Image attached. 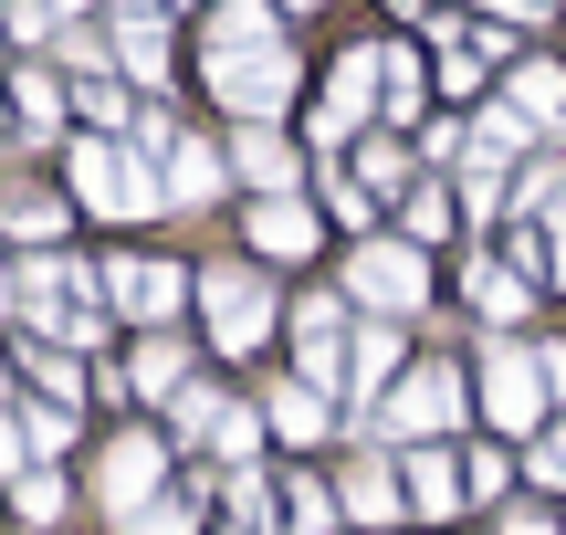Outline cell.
I'll use <instances>...</instances> for the list:
<instances>
[{
  "mask_svg": "<svg viewBox=\"0 0 566 535\" xmlns=\"http://www.w3.org/2000/svg\"><path fill=\"white\" fill-rule=\"evenodd\" d=\"M11 231H21V242H42V231H53V200H32V189H21V200H11Z\"/></svg>",
  "mask_w": 566,
  "mask_h": 535,
  "instance_id": "obj_29",
  "label": "cell"
},
{
  "mask_svg": "<svg viewBox=\"0 0 566 535\" xmlns=\"http://www.w3.org/2000/svg\"><path fill=\"white\" fill-rule=\"evenodd\" d=\"M210 42H273V11H263V0H221Z\"/></svg>",
  "mask_w": 566,
  "mask_h": 535,
  "instance_id": "obj_21",
  "label": "cell"
},
{
  "mask_svg": "<svg viewBox=\"0 0 566 535\" xmlns=\"http://www.w3.org/2000/svg\"><path fill=\"white\" fill-rule=\"evenodd\" d=\"M263 420H273L283 441H315V431H325V389H315V378H294V389H273Z\"/></svg>",
  "mask_w": 566,
  "mask_h": 535,
  "instance_id": "obj_16",
  "label": "cell"
},
{
  "mask_svg": "<svg viewBox=\"0 0 566 535\" xmlns=\"http://www.w3.org/2000/svg\"><path fill=\"white\" fill-rule=\"evenodd\" d=\"M137 535H189V494H158V504L137 515Z\"/></svg>",
  "mask_w": 566,
  "mask_h": 535,
  "instance_id": "obj_25",
  "label": "cell"
},
{
  "mask_svg": "<svg viewBox=\"0 0 566 535\" xmlns=\"http://www.w3.org/2000/svg\"><path fill=\"white\" fill-rule=\"evenodd\" d=\"M483 420L493 431H535V420H546V357H525L514 336L483 347Z\"/></svg>",
  "mask_w": 566,
  "mask_h": 535,
  "instance_id": "obj_2",
  "label": "cell"
},
{
  "mask_svg": "<svg viewBox=\"0 0 566 535\" xmlns=\"http://www.w3.org/2000/svg\"><path fill=\"white\" fill-rule=\"evenodd\" d=\"M11 462H21V431H11V410H0V473H11Z\"/></svg>",
  "mask_w": 566,
  "mask_h": 535,
  "instance_id": "obj_32",
  "label": "cell"
},
{
  "mask_svg": "<svg viewBox=\"0 0 566 535\" xmlns=\"http://www.w3.org/2000/svg\"><path fill=\"white\" fill-rule=\"evenodd\" d=\"M126 378H137V389H189V378H179V347H168L158 326L137 336V357H126Z\"/></svg>",
  "mask_w": 566,
  "mask_h": 535,
  "instance_id": "obj_19",
  "label": "cell"
},
{
  "mask_svg": "<svg viewBox=\"0 0 566 535\" xmlns=\"http://www.w3.org/2000/svg\"><path fill=\"white\" fill-rule=\"evenodd\" d=\"M53 11H84V0H53Z\"/></svg>",
  "mask_w": 566,
  "mask_h": 535,
  "instance_id": "obj_36",
  "label": "cell"
},
{
  "mask_svg": "<svg viewBox=\"0 0 566 535\" xmlns=\"http://www.w3.org/2000/svg\"><path fill=\"white\" fill-rule=\"evenodd\" d=\"M514 105H525V116H556V105H566L556 63H525V74H514Z\"/></svg>",
  "mask_w": 566,
  "mask_h": 535,
  "instance_id": "obj_24",
  "label": "cell"
},
{
  "mask_svg": "<svg viewBox=\"0 0 566 535\" xmlns=\"http://www.w3.org/2000/svg\"><path fill=\"white\" fill-rule=\"evenodd\" d=\"M378 74H388V53H346V63H336V84H325V116H315V147H336L346 126L378 105Z\"/></svg>",
  "mask_w": 566,
  "mask_h": 535,
  "instance_id": "obj_8",
  "label": "cell"
},
{
  "mask_svg": "<svg viewBox=\"0 0 566 535\" xmlns=\"http://www.w3.org/2000/svg\"><path fill=\"white\" fill-rule=\"evenodd\" d=\"M336 504H346V515H357V525H388V515H399V473H388V462H357Z\"/></svg>",
  "mask_w": 566,
  "mask_h": 535,
  "instance_id": "obj_13",
  "label": "cell"
},
{
  "mask_svg": "<svg viewBox=\"0 0 566 535\" xmlns=\"http://www.w3.org/2000/svg\"><path fill=\"white\" fill-rule=\"evenodd\" d=\"M200 305H210V336H221L231 357L242 347H263V326H273V305H263V273H200Z\"/></svg>",
  "mask_w": 566,
  "mask_h": 535,
  "instance_id": "obj_5",
  "label": "cell"
},
{
  "mask_svg": "<svg viewBox=\"0 0 566 535\" xmlns=\"http://www.w3.org/2000/svg\"><path fill=\"white\" fill-rule=\"evenodd\" d=\"M210 95L242 105V116H273V105L294 95V63H283V42H210Z\"/></svg>",
  "mask_w": 566,
  "mask_h": 535,
  "instance_id": "obj_1",
  "label": "cell"
},
{
  "mask_svg": "<svg viewBox=\"0 0 566 535\" xmlns=\"http://www.w3.org/2000/svg\"><path fill=\"white\" fill-rule=\"evenodd\" d=\"M462 494H472V473H451L441 452H409V504H420V515H451Z\"/></svg>",
  "mask_w": 566,
  "mask_h": 535,
  "instance_id": "obj_14",
  "label": "cell"
},
{
  "mask_svg": "<svg viewBox=\"0 0 566 535\" xmlns=\"http://www.w3.org/2000/svg\"><path fill=\"white\" fill-rule=\"evenodd\" d=\"M504 535H546V525H535V515H504Z\"/></svg>",
  "mask_w": 566,
  "mask_h": 535,
  "instance_id": "obj_34",
  "label": "cell"
},
{
  "mask_svg": "<svg viewBox=\"0 0 566 535\" xmlns=\"http://www.w3.org/2000/svg\"><path fill=\"white\" fill-rule=\"evenodd\" d=\"M21 515H63V483L53 473H21Z\"/></svg>",
  "mask_w": 566,
  "mask_h": 535,
  "instance_id": "obj_28",
  "label": "cell"
},
{
  "mask_svg": "<svg viewBox=\"0 0 566 535\" xmlns=\"http://www.w3.org/2000/svg\"><path fill=\"white\" fill-rule=\"evenodd\" d=\"M346 284H357V305H378V315H420L430 305V273H420V252H409V242H367Z\"/></svg>",
  "mask_w": 566,
  "mask_h": 535,
  "instance_id": "obj_4",
  "label": "cell"
},
{
  "mask_svg": "<svg viewBox=\"0 0 566 535\" xmlns=\"http://www.w3.org/2000/svg\"><path fill=\"white\" fill-rule=\"evenodd\" d=\"M378 105H388V116H420V63H409V53H388V74H378Z\"/></svg>",
  "mask_w": 566,
  "mask_h": 535,
  "instance_id": "obj_23",
  "label": "cell"
},
{
  "mask_svg": "<svg viewBox=\"0 0 566 535\" xmlns=\"http://www.w3.org/2000/svg\"><path fill=\"white\" fill-rule=\"evenodd\" d=\"M388 368H399V336L367 326V336H357V357H346V389H357V399H367V389H388Z\"/></svg>",
  "mask_w": 566,
  "mask_h": 535,
  "instance_id": "obj_18",
  "label": "cell"
},
{
  "mask_svg": "<svg viewBox=\"0 0 566 535\" xmlns=\"http://www.w3.org/2000/svg\"><path fill=\"white\" fill-rule=\"evenodd\" d=\"M158 483H168V452H158V441H137V431H126L116 452H105V504L147 515V504H158Z\"/></svg>",
  "mask_w": 566,
  "mask_h": 535,
  "instance_id": "obj_10",
  "label": "cell"
},
{
  "mask_svg": "<svg viewBox=\"0 0 566 535\" xmlns=\"http://www.w3.org/2000/svg\"><path fill=\"white\" fill-rule=\"evenodd\" d=\"M74 189H84V200H95V210H147V200H158V158H137V147H105V137H74Z\"/></svg>",
  "mask_w": 566,
  "mask_h": 535,
  "instance_id": "obj_3",
  "label": "cell"
},
{
  "mask_svg": "<svg viewBox=\"0 0 566 535\" xmlns=\"http://www.w3.org/2000/svg\"><path fill=\"white\" fill-rule=\"evenodd\" d=\"M252 242L263 252H315V210H304L294 189H273V200L252 210Z\"/></svg>",
  "mask_w": 566,
  "mask_h": 535,
  "instance_id": "obj_12",
  "label": "cell"
},
{
  "mask_svg": "<svg viewBox=\"0 0 566 535\" xmlns=\"http://www.w3.org/2000/svg\"><path fill=\"white\" fill-rule=\"evenodd\" d=\"M535 483H566V441H535Z\"/></svg>",
  "mask_w": 566,
  "mask_h": 535,
  "instance_id": "obj_31",
  "label": "cell"
},
{
  "mask_svg": "<svg viewBox=\"0 0 566 535\" xmlns=\"http://www.w3.org/2000/svg\"><path fill=\"white\" fill-rule=\"evenodd\" d=\"M472 305H483L493 326H514V315H525V284H514V273H472Z\"/></svg>",
  "mask_w": 566,
  "mask_h": 535,
  "instance_id": "obj_22",
  "label": "cell"
},
{
  "mask_svg": "<svg viewBox=\"0 0 566 535\" xmlns=\"http://www.w3.org/2000/svg\"><path fill=\"white\" fill-rule=\"evenodd\" d=\"M179 431H221V399H210V389H179Z\"/></svg>",
  "mask_w": 566,
  "mask_h": 535,
  "instance_id": "obj_30",
  "label": "cell"
},
{
  "mask_svg": "<svg viewBox=\"0 0 566 535\" xmlns=\"http://www.w3.org/2000/svg\"><path fill=\"white\" fill-rule=\"evenodd\" d=\"M462 473H472V494H483V504H493V494H504V483H514V462H504V452H472V462H462Z\"/></svg>",
  "mask_w": 566,
  "mask_h": 535,
  "instance_id": "obj_26",
  "label": "cell"
},
{
  "mask_svg": "<svg viewBox=\"0 0 566 535\" xmlns=\"http://www.w3.org/2000/svg\"><path fill=\"white\" fill-rule=\"evenodd\" d=\"M126 63H137L147 84L168 74V32H158V11H126Z\"/></svg>",
  "mask_w": 566,
  "mask_h": 535,
  "instance_id": "obj_20",
  "label": "cell"
},
{
  "mask_svg": "<svg viewBox=\"0 0 566 535\" xmlns=\"http://www.w3.org/2000/svg\"><path fill=\"white\" fill-rule=\"evenodd\" d=\"M21 126H53V74H21Z\"/></svg>",
  "mask_w": 566,
  "mask_h": 535,
  "instance_id": "obj_27",
  "label": "cell"
},
{
  "mask_svg": "<svg viewBox=\"0 0 566 535\" xmlns=\"http://www.w3.org/2000/svg\"><path fill=\"white\" fill-rule=\"evenodd\" d=\"M451 420H462V378L451 368H420L399 399H388V431L399 441H430V431H451Z\"/></svg>",
  "mask_w": 566,
  "mask_h": 535,
  "instance_id": "obj_6",
  "label": "cell"
},
{
  "mask_svg": "<svg viewBox=\"0 0 566 535\" xmlns=\"http://www.w3.org/2000/svg\"><path fill=\"white\" fill-rule=\"evenodd\" d=\"M556 273H566V210H556Z\"/></svg>",
  "mask_w": 566,
  "mask_h": 535,
  "instance_id": "obj_35",
  "label": "cell"
},
{
  "mask_svg": "<svg viewBox=\"0 0 566 535\" xmlns=\"http://www.w3.org/2000/svg\"><path fill=\"white\" fill-rule=\"evenodd\" d=\"M336 347H346V305H294V357H304V378L315 389H336Z\"/></svg>",
  "mask_w": 566,
  "mask_h": 535,
  "instance_id": "obj_11",
  "label": "cell"
},
{
  "mask_svg": "<svg viewBox=\"0 0 566 535\" xmlns=\"http://www.w3.org/2000/svg\"><path fill=\"white\" fill-rule=\"evenodd\" d=\"M210 189H221V147H168V200H210Z\"/></svg>",
  "mask_w": 566,
  "mask_h": 535,
  "instance_id": "obj_17",
  "label": "cell"
},
{
  "mask_svg": "<svg viewBox=\"0 0 566 535\" xmlns=\"http://www.w3.org/2000/svg\"><path fill=\"white\" fill-rule=\"evenodd\" d=\"M21 305H32V326L42 336H95V315H84V284L63 263H32L21 273Z\"/></svg>",
  "mask_w": 566,
  "mask_h": 535,
  "instance_id": "obj_7",
  "label": "cell"
},
{
  "mask_svg": "<svg viewBox=\"0 0 566 535\" xmlns=\"http://www.w3.org/2000/svg\"><path fill=\"white\" fill-rule=\"evenodd\" d=\"M105 294H116L137 326H168L179 294H189V273H179V263H116V273H105Z\"/></svg>",
  "mask_w": 566,
  "mask_h": 535,
  "instance_id": "obj_9",
  "label": "cell"
},
{
  "mask_svg": "<svg viewBox=\"0 0 566 535\" xmlns=\"http://www.w3.org/2000/svg\"><path fill=\"white\" fill-rule=\"evenodd\" d=\"M546 389H556V399H566V347H556V357H546Z\"/></svg>",
  "mask_w": 566,
  "mask_h": 535,
  "instance_id": "obj_33",
  "label": "cell"
},
{
  "mask_svg": "<svg viewBox=\"0 0 566 535\" xmlns=\"http://www.w3.org/2000/svg\"><path fill=\"white\" fill-rule=\"evenodd\" d=\"M231 168H242V179L263 189V200H273V189H294V147H283V137H263V126H252V137L231 147Z\"/></svg>",
  "mask_w": 566,
  "mask_h": 535,
  "instance_id": "obj_15",
  "label": "cell"
}]
</instances>
